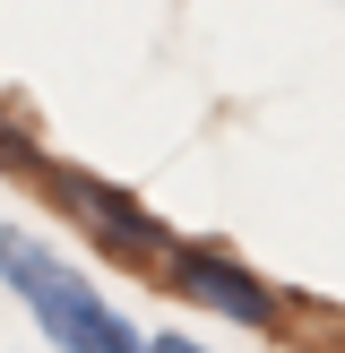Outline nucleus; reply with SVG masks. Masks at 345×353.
<instances>
[{"mask_svg": "<svg viewBox=\"0 0 345 353\" xmlns=\"http://www.w3.org/2000/svg\"><path fill=\"white\" fill-rule=\"evenodd\" d=\"M147 353H207V345H190V336H147Z\"/></svg>", "mask_w": 345, "mask_h": 353, "instance_id": "20e7f679", "label": "nucleus"}, {"mask_svg": "<svg viewBox=\"0 0 345 353\" xmlns=\"http://www.w3.org/2000/svg\"><path fill=\"white\" fill-rule=\"evenodd\" d=\"M0 285L26 302V319L61 353H147V336L95 293V276H86L78 259H61L52 241L17 233V224H0Z\"/></svg>", "mask_w": 345, "mask_h": 353, "instance_id": "f257e3e1", "label": "nucleus"}, {"mask_svg": "<svg viewBox=\"0 0 345 353\" xmlns=\"http://www.w3.org/2000/svg\"><path fill=\"white\" fill-rule=\"evenodd\" d=\"M43 190H52V207H61V216H78L112 259H130V268H164V259H172V233L130 199V190L95 181V172H69V164H43Z\"/></svg>", "mask_w": 345, "mask_h": 353, "instance_id": "f03ea898", "label": "nucleus"}, {"mask_svg": "<svg viewBox=\"0 0 345 353\" xmlns=\"http://www.w3.org/2000/svg\"><path fill=\"white\" fill-rule=\"evenodd\" d=\"M155 276H164L181 302L216 310V319H233V327H276V319H285V302H276V285H268V276H250L241 259L207 250V241H172V259H164Z\"/></svg>", "mask_w": 345, "mask_h": 353, "instance_id": "7ed1b4c3", "label": "nucleus"}]
</instances>
